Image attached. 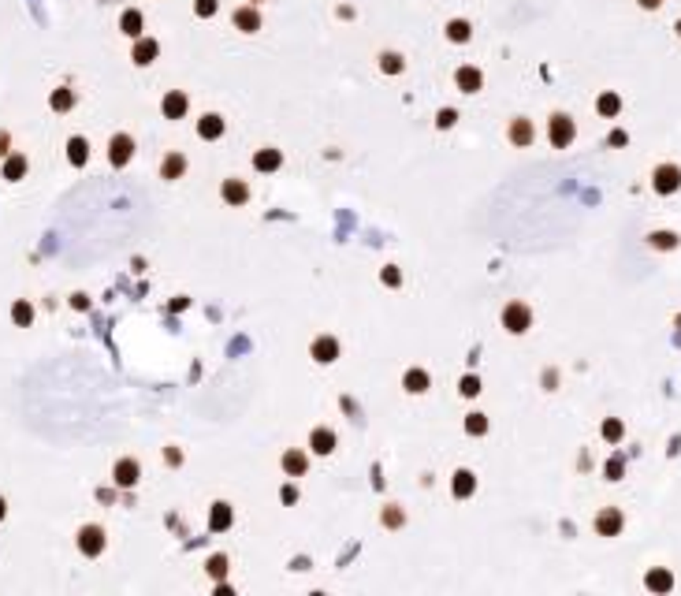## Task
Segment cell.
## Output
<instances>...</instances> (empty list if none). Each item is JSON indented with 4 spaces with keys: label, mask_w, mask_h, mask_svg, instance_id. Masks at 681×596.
Masks as SVG:
<instances>
[{
    "label": "cell",
    "mask_w": 681,
    "mask_h": 596,
    "mask_svg": "<svg viewBox=\"0 0 681 596\" xmlns=\"http://www.w3.org/2000/svg\"><path fill=\"white\" fill-rule=\"evenodd\" d=\"M499 325H503L506 336H525L532 328V306L521 302V298H510L503 306V314H499Z\"/></svg>",
    "instance_id": "6da1fadb"
},
{
    "label": "cell",
    "mask_w": 681,
    "mask_h": 596,
    "mask_svg": "<svg viewBox=\"0 0 681 596\" xmlns=\"http://www.w3.org/2000/svg\"><path fill=\"white\" fill-rule=\"evenodd\" d=\"M75 544H78V552L86 555V559H97L101 552H105V544H108V533H105V526H97V522H86V526L75 533Z\"/></svg>",
    "instance_id": "7a4b0ae2"
},
{
    "label": "cell",
    "mask_w": 681,
    "mask_h": 596,
    "mask_svg": "<svg viewBox=\"0 0 681 596\" xmlns=\"http://www.w3.org/2000/svg\"><path fill=\"white\" fill-rule=\"evenodd\" d=\"M577 138V123L569 119L566 112H555L547 119V142L555 145V150H566V145H574Z\"/></svg>",
    "instance_id": "3957f363"
},
{
    "label": "cell",
    "mask_w": 681,
    "mask_h": 596,
    "mask_svg": "<svg viewBox=\"0 0 681 596\" xmlns=\"http://www.w3.org/2000/svg\"><path fill=\"white\" fill-rule=\"evenodd\" d=\"M134 134H127V131H119V134H112V142H108V164L112 168H127V164L134 161Z\"/></svg>",
    "instance_id": "277c9868"
},
{
    "label": "cell",
    "mask_w": 681,
    "mask_h": 596,
    "mask_svg": "<svg viewBox=\"0 0 681 596\" xmlns=\"http://www.w3.org/2000/svg\"><path fill=\"white\" fill-rule=\"evenodd\" d=\"M142 481V466H138V458H131V455H123V458H116V466H112V484L116 489H134V484Z\"/></svg>",
    "instance_id": "5b68a950"
},
{
    "label": "cell",
    "mask_w": 681,
    "mask_h": 596,
    "mask_svg": "<svg viewBox=\"0 0 681 596\" xmlns=\"http://www.w3.org/2000/svg\"><path fill=\"white\" fill-rule=\"evenodd\" d=\"M651 190H656V194H674V190H681V168L678 164H659V168L651 172Z\"/></svg>",
    "instance_id": "8992f818"
},
{
    "label": "cell",
    "mask_w": 681,
    "mask_h": 596,
    "mask_svg": "<svg viewBox=\"0 0 681 596\" xmlns=\"http://www.w3.org/2000/svg\"><path fill=\"white\" fill-rule=\"evenodd\" d=\"M622 526H625V515H622L618 507H603L600 515L592 518L596 537H618V533H622Z\"/></svg>",
    "instance_id": "52a82bcc"
},
{
    "label": "cell",
    "mask_w": 681,
    "mask_h": 596,
    "mask_svg": "<svg viewBox=\"0 0 681 596\" xmlns=\"http://www.w3.org/2000/svg\"><path fill=\"white\" fill-rule=\"evenodd\" d=\"M309 354H313V362H320V365H331L339 354H343V343H339L335 336H317L309 343Z\"/></svg>",
    "instance_id": "ba28073f"
},
{
    "label": "cell",
    "mask_w": 681,
    "mask_h": 596,
    "mask_svg": "<svg viewBox=\"0 0 681 596\" xmlns=\"http://www.w3.org/2000/svg\"><path fill=\"white\" fill-rule=\"evenodd\" d=\"M506 138H510V145H518V150H529L532 138H536V127H532V119L514 116L510 127H506Z\"/></svg>",
    "instance_id": "9c48e42d"
},
{
    "label": "cell",
    "mask_w": 681,
    "mask_h": 596,
    "mask_svg": "<svg viewBox=\"0 0 681 596\" xmlns=\"http://www.w3.org/2000/svg\"><path fill=\"white\" fill-rule=\"evenodd\" d=\"M220 198H224L227 201V205H246V201H250L253 198V190H250V183H246V179H224V183H220Z\"/></svg>",
    "instance_id": "30bf717a"
},
{
    "label": "cell",
    "mask_w": 681,
    "mask_h": 596,
    "mask_svg": "<svg viewBox=\"0 0 681 596\" xmlns=\"http://www.w3.org/2000/svg\"><path fill=\"white\" fill-rule=\"evenodd\" d=\"M339 447V436H335V429H328V425H317V429H309V451L313 455H331Z\"/></svg>",
    "instance_id": "8fae6325"
},
{
    "label": "cell",
    "mask_w": 681,
    "mask_h": 596,
    "mask_svg": "<svg viewBox=\"0 0 681 596\" xmlns=\"http://www.w3.org/2000/svg\"><path fill=\"white\" fill-rule=\"evenodd\" d=\"M280 466H283V477H302L309 470V451L306 447H287L280 455Z\"/></svg>",
    "instance_id": "7c38bea8"
},
{
    "label": "cell",
    "mask_w": 681,
    "mask_h": 596,
    "mask_svg": "<svg viewBox=\"0 0 681 596\" xmlns=\"http://www.w3.org/2000/svg\"><path fill=\"white\" fill-rule=\"evenodd\" d=\"M476 492V473L465 470V466H458L454 473H450V496L454 500H469Z\"/></svg>",
    "instance_id": "4fadbf2b"
},
{
    "label": "cell",
    "mask_w": 681,
    "mask_h": 596,
    "mask_svg": "<svg viewBox=\"0 0 681 596\" xmlns=\"http://www.w3.org/2000/svg\"><path fill=\"white\" fill-rule=\"evenodd\" d=\"M454 82H458V90H462V94H481V90H484V71L473 68V63H462V68L454 71Z\"/></svg>",
    "instance_id": "5bb4252c"
},
{
    "label": "cell",
    "mask_w": 681,
    "mask_h": 596,
    "mask_svg": "<svg viewBox=\"0 0 681 596\" xmlns=\"http://www.w3.org/2000/svg\"><path fill=\"white\" fill-rule=\"evenodd\" d=\"M224 131H227V119L220 116V112H205V116L198 119V138H201V142L224 138Z\"/></svg>",
    "instance_id": "9a60e30c"
},
{
    "label": "cell",
    "mask_w": 681,
    "mask_h": 596,
    "mask_svg": "<svg viewBox=\"0 0 681 596\" xmlns=\"http://www.w3.org/2000/svg\"><path fill=\"white\" fill-rule=\"evenodd\" d=\"M231 26L238 34H257L261 30V12H257L253 4H242V8H235V15H231Z\"/></svg>",
    "instance_id": "2e32d148"
},
{
    "label": "cell",
    "mask_w": 681,
    "mask_h": 596,
    "mask_svg": "<svg viewBox=\"0 0 681 596\" xmlns=\"http://www.w3.org/2000/svg\"><path fill=\"white\" fill-rule=\"evenodd\" d=\"M160 112H164V119H182L190 112V97L182 94V90H168L164 101H160Z\"/></svg>",
    "instance_id": "e0dca14e"
},
{
    "label": "cell",
    "mask_w": 681,
    "mask_h": 596,
    "mask_svg": "<svg viewBox=\"0 0 681 596\" xmlns=\"http://www.w3.org/2000/svg\"><path fill=\"white\" fill-rule=\"evenodd\" d=\"M231 522H235V511H231L227 500H216L213 507H209V529H213V533H227Z\"/></svg>",
    "instance_id": "ac0fdd59"
},
{
    "label": "cell",
    "mask_w": 681,
    "mask_h": 596,
    "mask_svg": "<svg viewBox=\"0 0 681 596\" xmlns=\"http://www.w3.org/2000/svg\"><path fill=\"white\" fill-rule=\"evenodd\" d=\"M187 153H179V150H171V153H164V161H160V179H168V183H176V179H182L187 176Z\"/></svg>",
    "instance_id": "d6986e66"
},
{
    "label": "cell",
    "mask_w": 681,
    "mask_h": 596,
    "mask_svg": "<svg viewBox=\"0 0 681 596\" xmlns=\"http://www.w3.org/2000/svg\"><path fill=\"white\" fill-rule=\"evenodd\" d=\"M156 56H160V45H156L153 38H145V34H142V38H134V45H131V60L138 63V68H149Z\"/></svg>",
    "instance_id": "ffe728a7"
},
{
    "label": "cell",
    "mask_w": 681,
    "mask_h": 596,
    "mask_svg": "<svg viewBox=\"0 0 681 596\" xmlns=\"http://www.w3.org/2000/svg\"><path fill=\"white\" fill-rule=\"evenodd\" d=\"M402 388H406L410 395H425V391L432 388V373L421 369V365H413V369L402 373Z\"/></svg>",
    "instance_id": "44dd1931"
},
{
    "label": "cell",
    "mask_w": 681,
    "mask_h": 596,
    "mask_svg": "<svg viewBox=\"0 0 681 596\" xmlns=\"http://www.w3.org/2000/svg\"><path fill=\"white\" fill-rule=\"evenodd\" d=\"M253 168L264 172V176H272V172L283 168V150H272V145H264V150L253 153Z\"/></svg>",
    "instance_id": "7402d4cb"
},
{
    "label": "cell",
    "mask_w": 681,
    "mask_h": 596,
    "mask_svg": "<svg viewBox=\"0 0 681 596\" xmlns=\"http://www.w3.org/2000/svg\"><path fill=\"white\" fill-rule=\"evenodd\" d=\"M26 168H30L26 153H8V157H4V168H0V172H4L8 183H19V179L26 176Z\"/></svg>",
    "instance_id": "603a6c76"
},
{
    "label": "cell",
    "mask_w": 681,
    "mask_h": 596,
    "mask_svg": "<svg viewBox=\"0 0 681 596\" xmlns=\"http://www.w3.org/2000/svg\"><path fill=\"white\" fill-rule=\"evenodd\" d=\"M142 26H145V19H142V12H138V8H127V12L119 15V30H123L131 41L142 38Z\"/></svg>",
    "instance_id": "cb8c5ba5"
},
{
    "label": "cell",
    "mask_w": 681,
    "mask_h": 596,
    "mask_svg": "<svg viewBox=\"0 0 681 596\" xmlns=\"http://www.w3.org/2000/svg\"><path fill=\"white\" fill-rule=\"evenodd\" d=\"M49 108H52V112H71V108H75V90H71V86H56L49 94Z\"/></svg>",
    "instance_id": "d4e9b609"
},
{
    "label": "cell",
    "mask_w": 681,
    "mask_h": 596,
    "mask_svg": "<svg viewBox=\"0 0 681 596\" xmlns=\"http://www.w3.org/2000/svg\"><path fill=\"white\" fill-rule=\"evenodd\" d=\"M644 585H648L651 593H670L674 589V574L662 571V566H656V571H648V577H644Z\"/></svg>",
    "instance_id": "484cf974"
},
{
    "label": "cell",
    "mask_w": 681,
    "mask_h": 596,
    "mask_svg": "<svg viewBox=\"0 0 681 596\" xmlns=\"http://www.w3.org/2000/svg\"><path fill=\"white\" fill-rule=\"evenodd\" d=\"M380 522H384V529H402V526H406V511H402L399 503H384V507H380Z\"/></svg>",
    "instance_id": "4316f807"
},
{
    "label": "cell",
    "mask_w": 681,
    "mask_h": 596,
    "mask_svg": "<svg viewBox=\"0 0 681 596\" xmlns=\"http://www.w3.org/2000/svg\"><path fill=\"white\" fill-rule=\"evenodd\" d=\"M67 161L75 164V168H82V164L90 161V142L82 138V134H75V138H67Z\"/></svg>",
    "instance_id": "83f0119b"
},
{
    "label": "cell",
    "mask_w": 681,
    "mask_h": 596,
    "mask_svg": "<svg viewBox=\"0 0 681 596\" xmlns=\"http://www.w3.org/2000/svg\"><path fill=\"white\" fill-rule=\"evenodd\" d=\"M465 433H469V436H488V433H492V418H488L484 410H473V414H465Z\"/></svg>",
    "instance_id": "f1b7e54d"
},
{
    "label": "cell",
    "mask_w": 681,
    "mask_h": 596,
    "mask_svg": "<svg viewBox=\"0 0 681 596\" xmlns=\"http://www.w3.org/2000/svg\"><path fill=\"white\" fill-rule=\"evenodd\" d=\"M227 571H231V559H227L224 552H216V555L205 559V574L216 577V582H220V577H227Z\"/></svg>",
    "instance_id": "f546056e"
},
{
    "label": "cell",
    "mask_w": 681,
    "mask_h": 596,
    "mask_svg": "<svg viewBox=\"0 0 681 596\" xmlns=\"http://www.w3.org/2000/svg\"><path fill=\"white\" fill-rule=\"evenodd\" d=\"M469 38H473V26H469L465 19H450V23H447V41L465 45Z\"/></svg>",
    "instance_id": "4dcf8cb0"
},
{
    "label": "cell",
    "mask_w": 681,
    "mask_h": 596,
    "mask_svg": "<svg viewBox=\"0 0 681 596\" xmlns=\"http://www.w3.org/2000/svg\"><path fill=\"white\" fill-rule=\"evenodd\" d=\"M380 71L384 75H402V71H406V60H402L399 52H380Z\"/></svg>",
    "instance_id": "1f68e13d"
},
{
    "label": "cell",
    "mask_w": 681,
    "mask_h": 596,
    "mask_svg": "<svg viewBox=\"0 0 681 596\" xmlns=\"http://www.w3.org/2000/svg\"><path fill=\"white\" fill-rule=\"evenodd\" d=\"M618 108H622V97L618 94H600V101H596V112L600 116H618Z\"/></svg>",
    "instance_id": "d6a6232c"
},
{
    "label": "cell",
    "mask_w": 681,
    "mask_h": 596,
    "mask_svg": "<svg viewBox=\"0 0 681 596\" xmlns=\"http://www.w3.org/2000/svg\"><path fill=\"white\" fill-rule=\"evenodd\" d=\"M648 246H651V250H674V246H678V235H674V232H651V235H648Z\"/></svg>",
    "instance_id": "836d02e7"
},
{
    "label": "cell",
    "mask_w": 681,
    "mask_h": 596,
    "mask_svg": "<svg viewBox=\"0 0 681 596\" xmlns=\"http://www.w3.org/2000/svg\"><path fill=\"white\" fill-rule=\"evenodd\" d=\"M12 320H15V325H19V328H26V325H30V320H34V306H30V302H26V298H19V302H15V306H12Z\"/></svg>",
    "instance_id": "e575fe53"
},
{
    "label": "cell",
    "mask_w": 681,
    "mask_h": 596,
    "mask_svg": "<svg viewBox=\"0 0 681 596\" xmlns=\"http://www.w3.org/2000/svg\"><path fill=\"white\" fill-rule=\"evenodd\" d=\"M458 395H462V399H476V395H481V377L465 373V377L458 380Z\"/></svg>",
    "instance_id": "d590c367"
},
{
    "label": "cell",
    "mask_w": 681,
    "mask_h": 596,
    "mask_svg": "<svg viewBox=\"0 0 681 596\" xmlns=\"http://www.w3.org/2000/svg\"><path fill=\"white\" fill-rule=\"evenodd\" d=\"M600 433H603V440H611V444H618V440H622V433H625V425H622L618 418H607Z\"/></svg>",
    "instance_id": "8d00e7d4"
},
{
    "label": "cell",
    "mask_w": 681,
    "mask_h": 596,
    "mask_svg": "<svg viewBox=\"0 0 681 596\" xmlns=\"http://www.w3.org/2000/svg\"><path fill=\"white\" fill-rule=\"evenodd\" d=\"M380 280H384V287H402V269L399 265H384Z\"/></svg>",
    "instance_id": "74e56055"
},
{
    "label": "cell",
    "mask_w": 681,
    "mask_h": 596,
    "mask_svg": "<svg viewBox=\"0 0 681 596\" xmlns=\"http://www.w3.org/2000/svg\"><path fill=\"white\" fill-rule=\"evenodd\" d=\"M216 8H220V0H194V15L198 19H213Z\"/></svg>",
    "instance_id": "f35d334b"
},
{
    "label": "cell",
    "mask_w": 681,
    "mask_h": 596,
    "mask_svg": "<svg viewBox=\"0 0 681 596\" xmlns=\"http://www.w3.org/2000/svg\"><path fill=\"white\" fill-rule=\"evenodd\" d=\"M454 123H458V112H454V108H439V112H436V127H439V131H450Z\"/></svg>",
    "instance_id": "ab89813d"
},
{
    "label": "cell",
    "mask_w": 681,
    "mask_h": 596,
    "mask_svg": "<svg viewBox=\"0 0 681 596\" xmlns=\"http://www.w3.org/2000/svg\"><path fill=\"white\" fill-rule=\"evenodd\" d=\"M618 477H622V458H611L607 462V481H618Z\"/></svg>",
    "instance_id": "60d3db41"
},
{
    "label": "cell",
    "mask_w": 681,
    "mask_h": 596,
    "mask_svg": "<svg viewBox=\"0 0 681 596\" xmlns=\"http://www.w3.org/2000/svg\"><path fill=\"white\" fill-rule=\"evenodd\" d=\"M8 153H12V134H8L4 127H0V161H4Z\"/></svg>",
    "instance_id": "b9f144b4"
},
{
    "label": "cell",
    "mask_w": 681,
    "mask_h": 596,
    "mask_svg": "<svg viewBox=\"0 0 681 596\" xmlns=\"http://www.w3.org/2000/svg\"><path fill=\"white\" fill-rule=\"evenodd\" d=\"M280 500H283V503H298V489H294V484H283V489H280Z\"/></svg>",
    "instance_id": "7bdbcfd3"
},
{
    "label": "cell",
    "mask_w": 681,
    "mask_h": 596,
    "mask_svg": "<svg viewBox=\"0 0 681 596\" xmlns=\"http://www.w3.org/2000/svg\"><path fill=\"white\" fill-rule=\"evenodd\" d=\"M71 306H75V309H86L90 302H86V295H75V298H71Z\"/></svg>",
    "instance_id": "ee69618b"
},
{
    "label": "cell",
    "mask_w": 681,
    "mask_h": 596,
    "mask_svg": "<svg viewBox=\"0 0 681 596\" xmlns=\"http://www.w3.org/2000/svg\"><path fill=\"white\" fill-rule=\"evenodd\" d=\"M168 462H171V466H179V462H182V455L176 451V447H168Z\"/></svg>",
    "instance_id": "f6af8a7d"
},
{
    "label": "cell",
    "mask_w": 681,
    "mask_h": 596,
    "mask_svg": "<svg viewBox=\"0 0 681 596\" xmlns=\"http://www.w3.org/2000/svg\"><path fill=\"white\" fill-rule=\"evenodd\" d=\"M662 4V0H640V8H648V12H651V8H659Z\"/></svg>",
    "instance_id": "bcb514c9"
},
{
    "label": "cell",
    "mask_w": 681,
    "mask_h": 596,
    "mask_svg": "<svg viewBox=\"0 0 681 596\" xmlns=\"http://www.w3.org/2000/svg\"><path fill=\"white\" fill-rule=\"evenodd\" d=\"M4 515H8V500L0 496V522H4Z\"/></svg>",
    "instance_id": "7dc6e473"
},
{
    "label": "cell",
    "mask_w": 681,
    "mask_h": 596,
    "mask_svg": "<svg viewBox=\"0 0 681 596\" xmlns=\"http://www.w3.org/2000/svg\"><path fill=\"white\" fill-rule=\"evenodd\" d=\"M674 30H678V38H681V23H678V26H674Z\"/></svg>",
    "instance_id": "c3c4849f"
},
{
    "label": "cell",
    "mask_w": 681,
    "mask_h": 596,
    "mask_svg": "<svg viewBox=\"0 0 681 596\" xmlns=\"http://www.w3.org/2000/svg\"><path fill=\"white\" fill-rule=\"evenodd\" d=\"M678 328H681V317H678Z\"/></svg>",
    "instance_id": "681fc988"
}]
</instances>
